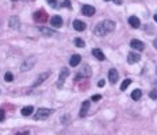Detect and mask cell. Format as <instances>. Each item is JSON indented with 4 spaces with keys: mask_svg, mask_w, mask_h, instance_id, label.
<instances>
[{
    "mask_svg": "<svg viewBox=\"0 0 157 135\" xmlns=\"http://www.w3.org/2000/svg\"><path fill=\"white\" fill-rule=\"evenodd\" d=\"M92 54H93V57H96L99 61H104L106 59L104 53H103L100 49H92Z\"/></svg>",
    "mask_w": 157,
    "mask_h": 135,
    "instance_id": "obj_18",
    "label": "cell"
},
{
    "mask_svg": "<svg viewBox=\"0 0 157 135\" xmlns=\"http://www.w3.org/2000/svg\"><path fill=\"white\" fill-rule=\"evenodd\" d=\"M62 5H64V7H67V8H71L72 5H71V2H68V0H65L64 3H62Z\"/></svg>",
    "mask_w": 157,
    "mask_h": 135,
    "instance_id": "obj_29",
    "label": "cell"
},
{
    "mask_svg": "<svg viewBox=\"0 0 157 135\" xmlns=\"http://www.w3.org/2000/svg\"><path fill=\"white\" fill-rule=\"evenodd\" d=\"M91 74H92V70H91V68L88 66V65H84L83 68H81L80 73L76 76V78H75V81H77L78 78H83V77H89Z\"/></svg>",
    "mask_w": 157,
    "mask_h": 135,
    "instance_id": "obj_3",
    "label": "cell"
},
{
    "mask_svg": "<svg viewBox=\"0 0 157 135\" xmlns=\"http://www.w3.org/2000/svg\"><path fill=\"white\" fill-rule=\"evenodd\" d=\"M153 46H155V48L157 49V38H156V41H155V42H153Z\"/></svg>",
    "mask_w": 157,
    "mask_h": 135,
    "instance_id": "obj_33",
    "label": "cell"
},
{
    "mask_svg": "<svg viewBox=\"0 0 157 135\" xmlns=\"http://www.w3.org/2000/svg\"><path fill=\"white\" fill-rule=\"evenodd\" d=\"M112 2H114L115 4H122V2H123V0H112Z\"/></svg>",
    "mask_w": 157,
    "mask_h": 135,
    "instance_id": "obj_32",
    "label": "cell"
},
{
    "mask_svg": "<svg viewBox=\"0 0 157 135\" xmlns=\"http://www.w3.org/2000/svg\"><path fill=\"white\" fill-rule=\"evenodd\" d=\"M102 99V96L100 95H95V96H92V101H98V100Z\"/></svg>",
    "mask_w": 157,
    "mask_h": 135,
    "instance_id": "obj_30",
    "label": "cell"
},
{
    "mask_svg": "<svg viewBox=\"0 0 157 135\" xmlns=\"http://www.w3.org/2000/svg\"><path fill=\"white\" fill-rule=\"evenodd\" d=\"M140 59H141V55L138 54V53H134V52L129 53V55H127V62H129L130 65L140 62Z\"/></svg>",
    "mask_w": 157,
    "mask_h": 135,
    "instance_id": "obj_7",
    "label": "cell"
},
{
    "mask_svg": "<svg viewBox=\"0 0 157 135\" xmlns=\"http://www.w3.org/2000/svg\"><path fill=\"white\" fill-rule=\"evenodd\" d=\"M93 33H95L98 37H103V35H106V34H107V31H106L104 26H103V23L100 22V23H98V24L95 26V29H93Z\"/></svg>",
    "mask_w": 157,
    "mask_h": 135,
    "instance_id": "obj_9",
    "label": "cell"
},
{
    "mask_svg": "<svg viewBox=\"0 0 157 135\" xmlns=\"http://www.w3.org/2000/svg\"><path fill=\"white\" fill-rule=\"evenodd\" d=\"M39 31L43 34V35H46V37H53V35H57V33H56L54 30L49 29V27H39Z\"/></svg>",
    "mask_w": 157,
    "mask_h": 135,
    "instance_id": "obj_16",
    "label": "cell"
},
{
    "mask_svg": "<svg viewBox=\"0 0 157 135\" xmlns=\"http://www.w3.org/2000/svg\"><path fill=\"white\" fill-rule=\"evenodd\" d=\"M68 76H69V70H68L67 68H62V69H61V72H60L58 81H57V87H58V88H61V87H62V84H64L65 78H67Z\"/></svg>",
    "mask_w": 157,
    "mask_h": 135,
    "instance_id": "obj_4",
    "label": "cell"
},
{
    "mask_svg": "<svg viewBox=\"0 0 157 135\" xmlns=\"http://www.w3.org/2000/svg\"><path fill=\"white\" fill-rule=\"evenodd\" d=\"M4 80L7 81V83H11V81L14 80V74H12L11 72H7V73L4 74Z\"/></svg>",
    "mask_w": 157,
    "mask_h": 135,
    "instance_id": "obj_25",
    "label": "cell"
},
{
    "mask_svg": "<svg viewBox=\"0 0 157 135\" xmlns=\"http://www.w3.org/2000/svg\"><path fill=\"white\" fill-rule=\"evenodd\" d=\"M149 96H150V99H153V100H157V89H153V91H150V92H149Z\"/></svg>",
    "mask_w": 157,
    "mask_h": 135,
    "instance_id": "obj_26",
    "label": "cell"
},
{
    "mask_svg": "<svg viewBox=\"0 0 157 135\" xmlns=\"http://www.w3.org/2000/svg\"><path fill=\"white\" fill-rule=\"evenodd\" d=\"M141 96H142V91L141 89H134L133 92H131V99L133 100H140Z\"/></svg>",
    "mask_w": 157,
    "mask_h": 135,
    "instance_id": "obj_22",
    "label": "cell"
},
{
    "mask_svg": "<svg viewBox=\"0 0 157 135\" xmlns=\"http://www.w3.org/2000/svg\"><path fill=\"white\" fill-rule=\"evenodd\" d=\"M129 24H130L131 27H134V29H138L140 24H141V22H140V19H138L137 16H130L129 18Z\"/></svg>",
    "mask_w": 157,
    "mask_h": 135,
    "instance_id": "obj_20",
    "label": "cell"
},
{
    "mask_svg": "<svg viewBox=\"0 0 157 135\" xmlns=\"http://www.w3.org/2000/svg\"><path fill=\"white\" fill-rule=\"evenodd\" d=\"M89 105H91V101L89 100H86V101H83V104H81V108H80V115L81 118H84V116L87 115V112H88L89 109Z\"/></svg>",
    "mask_w": 157,
    "mask_h": 135,
    "instance_id": "obj_13",
    "label": "cell"
},
{
    "mask_svg": "<svg viewBox=\"0 0 157 135\" xmlns=\"http://www.w3.org/2000/svg\"><path fill=\"white\" fill-rule=\"evenodd\" d=\"M86 23H84V22H81V20H75L73 22V29L76 30V31H84L86 30Z\"/></svg>",
    "mask_w": 157,
    "mask_h": 135,
    "instance_id": "obj_17",
    "label": "cell"
},
{
    "mask_svg": "<svg viewBox=\"0 0 157 135\" xmlns=\"http://www.w3.org/2000/svg\"><path fill=\"white\" fill-rule=\"evenodd\" d=\"M48 3H49L50 7H53V8L57 7V0H48Z\"/></svg>",
    "mask_w": 157,
    "mask_h": 135,
    "instance_id": "obj_27",
    "label": "cell"
},
{
    "mask_svg": "<svg viewBox=\"0 0 157 135\" xmlns=\"http://www.w3.org/2000/svg\"><path fill=\"white\" fill-rule=\"evenodd\" d=\"M104 84H106V81H104V80H99V83H98V87H100V88H102V87H104Z\"/></svg>",
    "mask_w": 157,
    "mask_h": 135,
    "instance_id": "obj_31",
    "label": "cell"
},
{
    "mask_svg": "<svg viewBox=\"0 0 157 135\" xmlns=\"http://www.w3.org/2000/svg\"><path fill=\"white\" fill-rule=\"evenodd\" d=\"M34 64H35V58H34V57H29L27 59H24V62L20 65V70L22 72L30 70V69L34 66Z\"/></svg>",
    "mask_w": 157,
    "mask_h": 135,
    "instance_id": "obj_2",
    "label": "cell"
},
{
    "mask_svg": "<svg viewBox=\"0 0 157 135\" xmlns=\"http://www.w3.org/2000/svg\"><path fill=\"white\" fill-rule=\"evenodd\" d=\"M118 78H119L118 72L115 70V69H110V70H108V81H110V83L115 84L118 81Z\"/></svg>",
    "mask_w": 157,
    "mask_h": 135,
    "instance_id": "obj_11",
    "label": "cell"
},
{
    "mask_svg": "<svg viewBox=\"0 0 157 135\" xmlns=\"http://www.w3.org/2000/svg\"><path fill=\"white\" fill-rule=\"evenodd\" d=\"M81 61V55L80 54H73L69 59V64H71V66H77L78 64H80Z\"/></svg>",
    "mask_w": 157,
    "mask_h": 135,
    "instance_id": "obj_19",
    "label": "cell"
},
{
    "mask_svg": "<svg viewBox=\"0 0 157 135\" xmlns=\"http://www.w3.org/2000/svg\"><path fill=\"white\" fill-rule=\"evenodd\" d=\"M155 20H156V22H157V14H156V15H155Z\"/></svg>",
    "mask_w": 157,
    "mask_h": 135,
    "instance_id": "obj_34",
    "label": "cell"
},
{
    "mask_svg": "<svg viewBox=\"0 0 157 135\" xmlns=\"http://www.w3.org/2000/svg\"><path fill=\"white\" fill-rule=\"evenodd\" d=\"M4 119H5V112H4V109L0 108V122H3Z\"/></svg>",
    "mask_w": 157,
    "mask_h": 135,
    "instance_id": "obj_28",
    "label": "cell"
},
{
    "mask_svg": "<svg viewBox=\"0 0 157 135\" xmlns=\"http://www.w3.org/2000/svg\"><path fill=\"white\" fill-rule=\"evenodd\" d=\"M34 112V107L33 105H27L24 108H22V115L23 116H30Z\"/></svg>",
    "mask_w": 157,
    "mask_h": 135,
    "instance_id": "obj_21",
    "label": "cell"
},
{
    "mask_svg": "<svg viewBox=\"0 0 157 135\" xmlns=\"http://www.w3.org/2000/svg\"><path fill=\"white\" fill-rule=\"evenodd\" d=\"M0 93H2V91H0Z\"/></svg>",
    "mask_w": 157,
    "mask_h": 135,
    "instance_id": "obj_37",
    "label": "cell"
},
{
    "mask_svg": "<svg viewBox=\"0 0 157 135\" xmlns=\"http://www.w3.org/2000/svg\"><path fill=\"white\" fill-rule=\"evenodd\" d=\"M75 45H76L77 48H84V46H86V42H84L81 38H76L75 39Z\"/></svg>",
    "mask_w": 157,
    "mask_h": 135,
    "instance_id": "obj_24",
    "label": "cell"
},
{
    "mask_svg": "<svg viewBox=\"0 0 157 135\" xmlns=\"http://www.w3.org/2000/svg\"><path fill=\"white\" fill-rule=\"evenodd\" d=\"M49 76H50V72H45V73H41L39 76H38V78L35 80V83L33 84V87H38V85H41V84H42L43 81H45Z\"/></svg>",
    "mask_w": 157,
    "mask_h": 135,
    "instance_id": "obj_14",
    "label": "cell"
},
{
    "mask_svg": "<svg viewBox=\"0 0 157 135\" xmlns=\"http://www.w3.org/2000/svg\"><path fill=\"white\" fill-rule=\"evenodd\" d=\"M8 24H10V27H11L12 30H19V27H20L19 18H18V16H11L10 18V22H8Z\"/></svg>",
    "mask_w": 157,
    "mask_h": 135,
    "instance_id": "obj_10",
    "label": "cell"
},
{
    "mask_svg": "<svg viewBox=\"0 0 157 135\" xmlns=\"http://www.w3.org/2000/svg\"><path fill=\"white\" fill-rule=\"evenodd\" d=\"M12 2H16V0H12Z\"/></svg>",
    "mask_w": 157,
    "mask_h": 135,
    "instance_id": "obj_35",
    "label": "cell"
},
{
    "mask_svg": "<svg viewBox=\"0 0 157 135\" xmlns=\"http://www.w3.org/2000/svg\"><path fill=\"white\" fill-rule=\"evenodd\" d=\"M102 23H103V26H104L106 31H107V34L111 33V31L115 29V22H112V20H108L107 19V20H103Z\"/></svg>",
    "mask_w": 157,
    "mask_h": 135,
    "instance_id": "obj_15",
    "label": "cell"
},
{
    "mask_svg": "<svg viewBox=\"0 0 157 135\" xmlns=\"http://www.w3.org/2000/svg\"><path fill=\"white\" fill-rule=\"evenodd\" d=\"M106 2H110V0H106Z\"/></svg>",
    "mask_w": 157,
    "mask_h": 135,
    "instance_id": "obj_36",
    "label": "cell"
},
{
    "mask_svg": "<svg viewBox=\"0 0 157 135\" xmlns=\"http://www.w3.org/2000/svg\"><path fill=\"white\" fill-rule=\"evenodd\" d=\"M53 112L54 111L50 108H39V109H37V114L34 115V119H35V120H45V119H48Z\"/></svg>",
    "mask_w": 157,
    "mask_h": 135,
    "instance_id": "obj_1",
    "label": "cell"
},
{
    "mask_svg": "<svg viewBox=\"0 0 157 135\" xmlns=\"http://www.w3.org/2000/svg\"><path fill=\"white\" fill-rule=\"evenodd\" d=\"M130 84H131V80H130V78H126V80H123V83L121 84V91H125L129 85H130Z\"/></svg>",
    "mask_w": 157,
    "mask_h": 135,
    "instance_id": "obj_23",
    "label": "cell"
},
{
    "mask_svg": "<svg viewBox=\"0 0 157 135\" xmlns=\"http://www.w3.org/2000/svg\"><path fill=\"white\" fill-rule=\"evenodd\" d=\"M34 19L37 22H46L48 20V14H46L43 10H39L34 14Z\"/></svg>",
    "mask_w": 157,
    "mask_h": 135,
    "instance_id": "obj_8",
    "label": "cell"
},
{
    "mask_svg": "<svg viewBox=\"0 0 157 135\" xmlns=\"http://www.w3.org/2000/svg\"><path fill=\"white\" fill-rule=\"evenodd\" d=\"M130 46L133 49H136L137 52H142V50H145V43L141 42V41H138V39L130 41Z\"/></svg>",
    "mask_w": 157,
    "mask_h": 135,
    "instance_id": "obj_5",
    "label": "cell"
},
{
    "mask_svg": "<svg viewBox=\"0 0 157 135\" xmlns=\"http://www.w3.org/2000/svg\"><path fill=\"white\" fill-rule=\"evenodd\" d=\"M95 7H92V5L89 4H84L83 7H81V12H83V15H86V16H92L93 14H95Z\"/></svg>",
    "mask_w": 157,
    "mask_h": 135,
    "instance_id": "obj_6",
    "label": "cell"
},
{
    "mask_svg": "<svg viewBox=\"0 0 157 135\" xmlns=\"http://www.w3.org/2000/svg\"><path fill=\"white\" fill-rule=\"evenodd\" d=\"M50 24H52L53 27H56V29H58V27L62 26V18L58 16V15H54V16H52V19H50Z\"/></svg>",
    "mask_w": 157,
    "mask_h": 135,
    "instance_id": "obj_12",
    "label": "cell"
}]
</instances>
